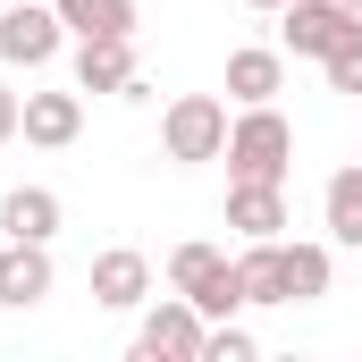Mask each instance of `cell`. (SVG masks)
Listing matches in <instances>:
<instances>
[{
	"instance_id": "obj_17",
	"label": "cell",
	"mask_w": 362,
	"mask_h": 362,
	"mask_svg": "<svg viewBox=\"0 0 362 362\" xmlns=\"http://www.w3.org/2000/svg\"><path fill=\"white\" fill-rule=\"evenodd\" d=\"M194 312H202V320H236V312H245V270L219 262V270L194 286Z\"/></svg>"
},
{
	"instance_id": "obj_8",
	"label": "cell",
	"mask_w": 362,
	"mask_h": 362,
	"mask_svg": "<svg viewBox=\"0 0 362 362\" xmlns=\"http://www.w3.org/2000/svg\"><path fill=\"white\" fill-rule=\"evenodd\" d=\"M17 135H25V144H42V152H68V144L85 135V93H25Z\"/></svg>"
},
{
	"instance_id": "obj_12",
	"label": "cell",
	"mask_w": 362,
	"mask_h": 362,
	"mask_svg": "<svg viewBox=\"0 0 362 362\" xmlns=\"http://www.w3.org/2000/svg\"><path fill=\"white\" fill-rule=\"evenodd\" d=\"M278 93H286V51H262V42L228 51V101H236V110H253V101H278Z\"/></svg>"
},
{
	"instance_id": "obj_9",
	"label": "cell",
	"mask_w": 362,
	"mask_h": 362,
	"mask_svg": "<svg viewBox=\"0 0 362 362\" xmlns=\"http://www.w3.org/2000/svg\"><path fill=\"white\" fill-rule=\"evenodd\" d=\"M135 85V34H85L76 42V93H118Z\"/></svg>"
},
{
	"instance_id": "obj_7",
	"label": "cell",
	"mask_w": 362,
	"mask_h": 362,
	"mask_svg": "<svg viewBox=\"0 0 362 362\" xmlns=\"http://www.w3.org/2000/svg\"><path fill=\"white\" fill-rule=\"evenodd\" d=\"M59 286V270H51V245H0V312H34L42 295Z\"/></svg>"
},
{
	"instance_id": "obj_3",
	"label": "cell",
	"mask_w": 362,
	"mask_h": 362,
	"mask_svg": "<svg viewBox=\"0 0 362 362\" xmlns=\"http://www.w3.org/2000/svg\"><path fill=\"white\" fill-rule=\"evenodd\" d=\"M202 337H211V320L194 312V295L169 286L144 312V329H135V362H202Z\"/></svg>"
},
{
	"instance_id": "obj_5",
	"label": "cell",
	"mask_w": 362,
	"mask_h": 362,
	"mask_svg": "<svg viewBox=\"0 0 362 362\" xmlns=\"http://www.w3.org/2000/svg\"><path fill=\"white\" fill-rule=\"evenodd\" d=\"M278 17H286L278 34H286V51H295V59H329V51H337V42L362 25L346 0H286Z\"/></svg>"
},
{
	"instance_id": "obj_23",
	"label": "cell",
	"mask_w": 362,
	"mask_h": 362,
	"mask_svg": "<svg viewBox=\"0 0 362 362\" xmlns=\"http://www.w3.org/2000/svg\"><path fill=\"white\" fill-rule=\"evenodd\" d=\"M346 8H354V17H362V0H346Z\"/></svg>"
},
{
	"instance_id": "obj_11",
	"label": "cell",
	"mask_w": 362,
	"mask_h": 362,
	"mask_svg": "<svg viewBox=\"0 0 362 362\" xmlns=\"http://www.w3.org/2000/svg\"><path fill=\"white\" fill-rule=\"evenodd\" d=\"M59 219H68V211H59L51 185H8V194H0V236H17V245H51Z\"/></svg>"
},
{
	"instance_id": "obj_20",
	"label": "cell",
	"mask_w": 362,
	"mask_h": 362,
	"mask_svg": "<svg viewBox=\"0 0 362 362\" xmlns=\"http://www.w3.org/2000/svg\"><path fill=\"white\" fill-rule=\"evenodd\" d=\"M253 329H236V320H211V337H202V362H253Z\"/></svg>"
},
{
	"instance_id": "obj_21",
	"label": "cell",
	"mask_w": 362,
	"mask_h": 362,
	"mask_svg": "<svg viewBox=\"0 0 362 362\" xmlns=\"http://www.w3.org/2000/svg\"><path fill=\"white\" fill-rule=\"evenodd\" d=\"M17 110H25V93H8V85H0V144L17 135Z\"/></svg>"
},
{
	"instance_id": "obj_6",
	"label": "cell",
	"mask_w": 362,
	"mask_h": 362,
	"mask_svg": "<svg viewBox=\"0 0 362 362\" xmlns=\"http://www.w3.org/2000/svg\"><path fill=\"white\" fill-rule=\"evenodd\" d=\"M93 303H101V312H144V303H152V262H144L135 245L93 253Z\"/></svg>"
},
{
	"instance_id": "obj_19",
	"label": "cell",
	"mask_w": 362,
	"mask_h": 362,
	"mask_svg": "<svg viewBox=\"0 0 362 362\" xmlns=\"http://www.w3.org/2000/svg\"><path fill=\"white\" fill-rule=\"evenodd\" d=\"M320 76H329V93H362V25L329 51V59H320Z\"/></svg>"
},
{
	"instance_id": "obj_18",
	"label": "cell",
	"mask_w": 362,
	"mask_h": 362,
	"mask_svg": "<svg viewBox=\"0 0 362 362\" xmlns=\"http://www.w3.org/2000/svg\"><path fill=\"white\" fill-rule=\"evenodd\" d=\"M219 262H228L219 245H177V253H169V286H177V295H194V286L219 270Z\"/></svg>"
},
{
	"instance_id": "obj_16",
	"label": "cell",
	"mask_w": 362,
	"mask_h": 362,
	"mask_svg": "<svg viewBox=\"0 0 362 362\" xmlns=\"http://www.w3.org/2000/svg\"><path fill=\"white\" fill-rule=\"evenodd\" d=\"M329 245H286V303H320L329 295Z\"/></svg>"
},
{
	"instance_id": "obj_1",
	"label": "cell",
	"mask_w": 362,
	"mask_h": 362,
	"mask_svg": "<svg viewBox=\"0 0 362 362\" xmlns=\"http://www.w3.org/2000/svg\"><path fill=\"white\" fill-rule=\"evenodd\" d=\"M228 177H262V185H286L295 169V127L278 118V101H253V110H236L228 118Z\"/></svg>"
},
{
	"instance_id": "obj_13",
	"label": "cell",
	"mask_w": 362,
	"mask_h": 362,
	"mask_svg": "<svg viewBox=\"0 0 362 362\" xmlns=\"http://www.w3.org/2000/svg\"><path fill=\"white\" fill-rule=\"evenodd\" d=\"M320 219H329V245L362 253V160H354V169H337V177L320 185Z\"/></svg>"
},
{
	"instance_id": "obj_10",
	"label": "cell",
	"mask_w": 362,
	"mask_h": 362,
	"mask_svg": "<svg viewBox=\"0 0 362 362\" xmlns=\"http://www.w3.org/2000/svg\"><path fill=\"white\" fill-rule=\"evenodd\" d=\"M228 228L253 245V236H286V185L262 177H228Z\"/></svg>"
},
{
	"instance_id": "obj_2",
	"label": "cell",
	"mask_w": 362,
	"mask_h": 362,
	"mask_svg": "<svg viewBox=\"0 0 362 362\" xmlns=\"http://www.w3.org/2000/svg\"><path fill=\"white\" fill-rule=\"evenodd\" d=\"M160 152H169L177 169L219 160V152H228V101H219V93H177V101L160 110Z\"/></svg>"
},
{
	"instance_id": "obj_14",
	"label": "cell",
	"mask_w": 362,
	"mask_h": 362,
	"mask_svg": "<svg viewBox=\"0 0 362 362\" xmlns=\"http://www.w3.org/2000/svg\"><path fill=\"white\" fill-rule=\"evenodd\" d=\"M236 270H245V303H286V236H253Z\"/></svg>"
},
{
	"instance_id": "obj_15",
	"label": "cell",
	"mask_w": 362,
	"mask_h": 362,
	"mask_svg": "<svg viewBox=\"0 0 362 362\" xmlns=\"http://www.w3.org/2000/svg\"><path fill=\"white\" fill-rule=\"evenodd\" d=\"M59 25L85 42V34H135V0H51Z\"/></svg>"
},
{
	"instance_id": "obj_4",
	"label": "cell",
	"mask_w": 362,
	"mask_h": 362,
	"mask_svg": "<svg viewBox=\"0 0 362 362\" xmlns=\"http://www.w3.org/2000/svg\"><path fill=\"white\" fill-rule=\"evenodd\" d=\"M59 42H68V25L51 0H0V59L8 68H51Z\"/></svg>"
},
{
	"instance_id": "obj_22",
	"label": "cell",
	"mask_w": 362,
	"mask_h": 362,
	"mask_svg": "<svg viewBox=\"0 0 362 362\" xmlns=\"http://www.w3.org/2000/svg\"><path fill=\"white\" fill-rule=\"evenodd\" d=\"M253 8H286V0H253Z\"/></svg>"
}]
</instances>
